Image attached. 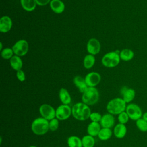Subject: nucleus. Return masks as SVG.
<instances>
[{
	"label": "nucleus",
	"instance_id": "obj_1",
	"mask_svg": "<svg viewBox=\"0 0 147 147\" xmlns=\"http://www.w3.org/2000/svg\"><path fill=\"white\" fill-rule=\"evenodd\" d=\"M91 113L88 105L83 102L75 103L72 107V115L78 121H84L89 118Z\"/></svg>",
	"mask_w": 147,
	"mask_h": 147
},
{
	"label": "nucleus",
	"instance_id": "obj_2",
	"mask_svg": "<svg viewBox=\"0 0 147 147\" xmlns=\"http://www.w3.org/2000/svg\"><path fill=\"white\" fill-rule=\"evenodd\" d=\"M127 103L121 98H115L110 100L106 105L107 112L113 115H118L126 110Z\"/></svg>",
	"mask_w": 147,
	"mask_h": 147
},
{
	"label": "nucleus",
	"instance_id": "obj_3",
	"mask_svg": "<svg viewBox=\"0 0 147 147\" xmlns=\"http://www.w3.org/2000/svg\"><path fill=\"white\" fill-rule=\"evenodd\" d=\"M31 130L37 136L44 135L49 130V121L41 117L36 118L32 122Z\"/></svg>",
	"mask_w": 147,
	"mask_h": 147
},
{
	"label": "nucleus",
	"instance_id": "obj_4",
	"mask_svg": "<svg viewBox=\"0 0 147 147\" xmlns=\"http://www.w3.org/2000/svg\"><path fill=\"white\" fill-rule=\"evenodd\" d=\"M99 99V93L95 87H88L82 94V100L84 103L91 106L96 104Z\"/></svg>",
	"mask_w": 147,
	"mask_h": 147
},
{
	"label": "nucleus",
	"instance_id": "obj_5",
	"mask_svg": "<svg viewBox=\"0 0 147 147\" xmlns=\"http://www.w3.org/2000/svg\"><path fill=\"white\" fill-rule=\"evenodd\" d=\"M119 54L117 53L115 51L109 52L105 54L102 59V64L107 68H114L117 66L120 62Z\"/></svg>",
	"mask_w": 147,
	"mask_h": 147
},
{
	"label": "nucleus",
	"instance_id": "obj_6",
	"mask_svg": "<svg viewBox=\"0 0 147 147\" xmlns=\"http://www.w3.org/2000/svg\"><path fill=\"white\" fill-rule=\"evenodd\" d=\"M125 111L128 114L130 119L134 121L141 118L143 114L140 106L134 103L127 104Z\"/></svg>",
	"mask_w": 147,
	"mask_h": 147
},
{
	"label": "nucleus",
	"instance_id": "obj_7",
	"mask_svg": "<svg viewBox=\"0 0 147 147\" xmlns=\"http://www.w3.org/2000/svg\"><path fill=\"white\" fill-rule=\"evenodd\" d=\"M38 111L41 117L46 119L48 121H50L56 118V109H55L52 106L49 104H42L39 107Z\"/></svg>",
	"mask_w": 147,
	"mask_h": 147
},
{
	"label": "nucleus",
	"instance_id": "obj_8",
	"mask_svg": "<svg viewBox=\"0 0 147 147\" xmlns=\"http://www.w3.org/2000/svg\"><path fill=\"white\" fill-rule=\"evenodd\" d=\"M72 115V108L68 105L61 104L56 109V118L60 121L68 119Z\"/></svg>",
	"mask_w": 147,
	"mask_h": 147
},
{
	"label": "nucleus",
	"instance_id": "obj_9",
	"mask_svg": "<svg viewBox=\"0 0 147 147\" xmlns=\"http://www.w3.org/2000/svg\"><path fill=\"white\" fill-rule=\"evenodd\" d=\"M14 53L18 56L25 55L29 49V44L25 40H20L17 41L11 48Z\"/></svg>",
	"mask_w": 147,
	"mask_h": 147
},
{
	"label": "nucleus",
	"instance_id": "obj_10",
	"mask_svg": "<svg viewBox=\"0 0 147 147\" xmlns=\"http://www.w3.org/2000/svg\"><path fill=\"white\" fill-rule=\"evenodd\" d=\"M84 79L88 87H95L100 83L101 76L97 72H92L86 75Z\"/></svg>",
	"mask_w": 147,
	"mask_h": 147
},
{
	"label": "nucleus",
	"instance_id": "obj_11",
	"mask_svg": "<svg viewBox=\"0 0 147 147\" xmlns=\"http://www.w3.org/2000/svg\"><path fill=\"white\" fill-rule=\"evenodd\" d=\"M87 52L92 55L98 54L100 50V42L95 38H90L87 44Z\"/></svg>",
	"mask_w": 147,
	"mask_h": 147
},
{
	"label": "nucleus",
	"instance_id": "obj_12",
	"mask_svg": "<svg viewBox=\"0 0 147 147\" xmlns=\"http://www.w3.org/2000/svg\"><path fill=\"white\" fill-rule=\"evenodd\" d=\"M121 94L122 96V99L127 103H130L136 96V91L133 88L123 87L121 90Z\"/></svg>",
	"mask_w": 147,
	"mask_h": 147
},
{
	"label": "nucleus",
	"instance_id": "obj_13",
	"mask_svg": "<svg viewBox=\"0 0 147 147\" xmlns=\"http://www.w3.org/2000/svg\"><path fill=\"white\" fill-rule=\"evenodd\" d=\"M115 122V121L114 115L108 113L102 115L99 123L102 127L111 129L114 126Z\"/></svg>",
	"mask_w": 147,
	"mask_h": 147
},
{
	"label": "nucleus",
	"instance_id": "obj_14",
	"mask_svg": "<svg viewBox=\"0 0 147 147\" xmlns=\"http://www.w3.org/2000/svg\"><path fill=\"white\" fill-rule=\"evenodd\" d=\"M12 27V21L7 16H2L0 19V32L7 33L9 32Z\"/></svg>",
	"mask_w": 147,
	"mask_h": 147
},
{
	"label": "nucleus",
	"instance_id": "obj_15",
	"mask_svg": "<svg viewBox=\"0 0 147 147\" xmlns=\"http://www.w3.org/2000/svg\"><path fill=\"white\" fill-rule=\"evenodd\" d=\"M127 133V127L125 125L119 123L115 125L113 129V134L117 138L121 139L125 137Z\"/></svg>",
	"mask_w": 147,
	"mask_h": 147
},
{
	"label": "nucleus",
	"instance_id": "obj_16",
	"mask_svg": "<svg viewBox=\"0 0 147 147\" xmlns=\"http://www.w3.org/2000/svg\"><path fill=\"white\" fill-rule=\"evenodd\" d=\"M50 7L52 10L56 14L62 13L65 9V5L61 0H51Z\"/></svg>",
	"mask_w": 147,
	"mask_h": 147
},
{
	"label": "nucleus",
	"instance_id": "obj_17",
	"mask_svg": "<svg viewBox=\"0 0 147 147\" xmlns=\"http://www.w3.org/2000/svg\"><path fill=\"white\" fill-rule=\"evenodd\" d=\"M102 127L99 122H91L87 126V131L88 134L93 137L98 136Z\"/></svg>",
	"mask_w": 147,
	"mask_h": 147
},
{
	"label": "nucleus",
	"instance_id": "obj_18",
	"mask_svg": "<svg viewBox=\"0 0 147 147\" xmlns=\"http://www.w3.org/2000/svg\"><path fill=\"white\" fill-rule=\"evenodd\" d=\"M73 81H74V83L75 84L76 87L78 88L79 91L82 94L88 88V86L86 84L85 79L80 76H79V75L76 76L74 78Z\"/></svg>",
	"mask_w": 147,
	"mask_h": 147
},
{
	"label": "nucleus",
	"instance_id": "obj_19",
	"mask_svg": "<svg viewBox=\"0 0 147 147\" xmlns=\"http://www.w3.org/2000/svg\"><path fill=\"white\" fill-rule=\"evenodd\" d=\"M59 99L62 104L68 105L71 102V96L68 90L64 88H61L59 92Z\"/></svg>",
	"mask_w": 147,
	"mask_h": 147
},
{
	"label": "nucleus",
	"instance_id": "obj_20",
	"mask_svg": "<svg viewBox=\"0 0 147 147\" xmlns=\"http://www.w3.org/2000/svg\"><path fill=\"white\" fill-rule=\"evenodd\" d=\"M68 147H83L82 138L76 136H71L67 138Z\"/></svg>",
	"mask_w": 147,
	"mask_h": 147
},
{
	"label": "nucleus",
	"instance_id": "obj_21",
	"mask_svg": "<svg viewBox=\"0 0 147 147\" xmlns=\"http://www.w3.org/2000/svg\"><path fill=\"white\" fill-rule=\"evenodd\" d=\"M10 63L11 68L17 71L21 69L23 65L21 59L20 57V56L17 55L13 56L10 59Z\"/></svg>",
	"mask_w": 147,
	"mask_h": 147
},
{
	"label": "nucleus",
	"instance_id": "obj_22",
	"mask_svg": "<svg viewBox=\"0 0 147 147\" xmlns=\"http://www.w3.org/2000/svg\"><path fill=\"white\" fill-rule=\"evenodd\" d=\"M113 133V132L111 129L102 127L98 133V137L102 141H106L111 137Z\"/></svg>",
	"mask_w": 147,
	"mask_h": 147
},
{
	"label": "nucleus",
	"instance_id": "obj_23",
	"mask_svg": "<svg viewBox=\"0 0 147 147\" xmlns=\"http://www.w3.org/2000/svg\"><path fill=\"white\" fill-rule=\"evenodd\" d=\"M36 0H21V5L22 8L26 11H32L36 7Z\"/></svg>",
	"mask_w": 147,
	"mask_h": 147
},
{
	"label": "nucleus",
	"instance_id": "obj_24",
	"mask_svg": "<svg viewBox=\"0 0 147 147\" xmlns=\"http://www.w3.org/2000/svg\"><path fill=\"white\" fill-rule=\"evenodd\" d=\"M134 52L130 49H128V48H125L122 49L119 53V56L121 59L125 61H128L131 60L134 57Z\"/></svg>",
	"mask_w": 147,
	"mask_h": 147
},
{
	"label": "nucleus",
	"instance_id": "obj_25",
	"mask_svg": "<svg viewBox=\"0 0 147 147\" xmlns=\"http://www.w3.org/2000/svg\"><path fill=\"white\" fill-rule=\"evenodd\" d=\"M83 147H94L95 144L94 137L87 134L84 136L82 138Z\"/></svg>",
	"mask_w": 147,
	"mask_h": 147
},
{
	"label": "nucleus",
	"instance_id": "obj_26",
	"mask_svg": "<svg viewBox=\"0 0 147 147\" xmlns=\"http://www.w3.org/2000/svg\"><path fill=\"white\" fill-rule=\"evenodd\" d=\"M95 62V58L94 55L89 54L87 55L83 60V65L85 68L90 69L91 68Z\"/></svg>",
	"mask_w": 147,
	"mask_h": 147
},
{
	"label": "nucleus",
	"instance_id": "obj_27",
	"mask_svg": "<svg viewBox=\"0 0 147 147\" xmlns=\"http://www.w3.org/2000/svg\"><path fill=\"white\" fill-rule=\"evenodd\" d=\"M136 125L137 129L142 132H147V121L142 118L136 121Z\"/></svg>",
	"mask_w": 147,
	"mask_h": 147
},
{
	"label": "nucleus",
	"instance_id": "obj_28",
	"mask_svg": "<svg viewBox=\"0 0 147 147\" xmlns=\"http://www.w3.org/2000/svg\"><path fill=\"white\" fill-rule=\"evenodd\" d=\"M13 49L10 48H6L1 51V56L5 59H10L13 56Z\"/></svg>",
	"mask_w": 147,
	"mask_h": 147
},
{
	"label": "nucleus",
	"instance_id": "obj_29",
	"mask_svg": "<svg viewBox=\"0 0 147 147\" xmlns=\"http://www.w3.org/2000/svg\"><path fill=\"white\" fill-rule=\"evenodd\" d=\"M117 118L119 123H122L124 125L126 124L128 122L129 120L130 119V118L128 114H127V113L126 112V111H123L119 114H118Z\"/></svg>",
	"mask_w": 147,
	"mask_h": 147
},
{
	"label": "nucleus",
	"instance_id": "obj_30",
	"mask_svg": "<svg viewBox=\"0 0 147 147\" xmlns=\"http://www.w3.org/2000/svg\"><path fill=\"white\" fill-rule=\"evenodd\" d=\"M59 120L55 118L49 121V129L52 131H55L57 130L59 126Z\"/></svg>",
	"mask_w": 147,
	"mask_h": 147
},
{
	"label": "nucleus",
	"instance_id": "obj_31",
	"mask_svg": "<svg viewBox=\"0 0 147 147\" xmlns=\"http://www.w3.org/2000/svg\"><path fill=\"white\" fill-rule=\"evenodd\" d=\"M102 115L98 112H91L89 118L91 122H99L102 118Z\"/></svg>",
	"mask_w": 147,
	"mask_h": 147
},
{
	"label": "nucleus",
	"instance_id": "obj_32",
	"mask_svg": "<svg viewBox=\"0 0 147 147\" xmlns=\"http://www.w3.org/2000/svg\"><path fill=\"white\" fill-rule=\"evenodd\" d=\"M16 76H17V79L20 82L25 81V75L24 72L22 69H20V70L17 71Z\"/></svg>",
	"mask_w": 147,
	"mask_h": 147
},
{
	"label": "nucleus",
	"instance_id": "obj_33",
	"mask_svg": "<svg viewBox=\"0 0 147 147\" xmlns=\"http://www.w3.org/2000/svg\"><path fill=\"white\" fill-rule=\"evenodd\" d=\"M51 0H36L37 5L39 6H45L50 3Z\"/></svg>",
	"mask_w": 147,
	"mask_h": 147
},
{
	"label": "nucleus",
	"instance_id": "obj_34",
	"mask_svg": "<svg viewBox=\"0 0 147 147\" xmlns=\"http://www.w3.org/2000/svg\"><path fill=\"white\" fill-rule=\"evenodd\" d=\"M143 119H144L145 121H147V111L144 113L142 114V117H141Z\"/></svg>",
	"mask_w": 147,
	"mask_h": 147
},
{
	"label": "nucleus",
	"instance_id": "obj_35",
	"mask_svg": "<svg viewBox=\"0 0 147 147\" xmlns=\"http://www.w3.org/2000/svg\"><path fill=\"white\" fill-rule=\"evenodd\" d=\"M0 45H1V48H0V50H2V42H1V43H0Z\"/></svg>",
	"mask_w": 147,
	"mask_h": 147
},
{
	"label": "nucleus",
	"instance_id": "obj_36",
	"mask_svg": "<svg viewBox=\"0 0 147 147\" xmlns=\"http://www.w3.org/2000/svg\"><path fill=\"white\" fill-rule=\"evenodd\" d=\"M29 147H37L36 146H34V145H31V146H29Z\"/></svg>",
	"mask_w": 147,
	"mask_h": 147
}]
</instances>
